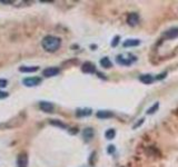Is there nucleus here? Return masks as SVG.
<instances>
[{
  "label": "nucleus",
  "mask_w": 178,
  "mask_h": 167,
  "mask_svg": "<svg viewBox=\"0 0 178 167\" xmlns=\"http://www.w3.org/2000/svg\"><path fill=\"white\" fill-rule=\"evenodd\" d=\"M7 85H8V81L6 80V79H0V87H1V88H5Z\"/></svg>",
  "instance_id": "nucleus-20"
},
{
  "label": "nucleus",
  "mask_w": 178,
  "mask_h": 167,
  "mask_svg": "<svg viewBox=\"0 0 178 167\" xmlns=\"http://www.w3.org/2000/svg\"><path fill=\"white\" fill-rule=\"evenodd\" d=\"M60 45H61L60 38L55 36H46L41 41L42 48L48 52H55L56 50H58Z\"/></svg>",
  "instance_id": "nucleus-1"
},
{
  "label": "nucleus",
  "mask_w": 178,
  "mask_h": 167,
  "mask_svg": "<svg viewBox=\"0 0 178 167\" xmlns=\"http://www.w3.org/2000/svg\"><path fill=\"white\" fill-rule=\"evenodd\" d=\"M81 70H83V73H85V74H93V73H95L96 67H95V65H94V64L87 61V63H85L83 65V67H81Z\"/></svg>",
  "instance_id": "nucleus-6"
},
{
  "label": "nucleus",
  "mask_w": 178,
  "mask_h": 167,
  "mask_svg": "<svg viewBox=\"0 0 178 167\" xmlns=\"http://www.w3.org/2000/svg\"><path fill=\"white\" fill-rule=\"evenodd\" d=\"M139 79L142 83L146 84V85H149V84H152L154 81V77L152 75H142L139 77Z\"/></svg>",
  "instance_id": "nucleus-12"
},
{
  "label": "nucleus",
  "mask_w": 178,
  "mask_h": 167,
  "mask_svg": "<svg viewBox=\"0 0 178 167\" xmlns=\"http://www.w3.org/2000/svg\"><path fill=\"white\" fill-rule=\"evenodd\" d=\"M8 93H5V92H0V99H3V98H7L8 97Z\"/></svg>",
  "instance_id": "nucleus-21"
},
{
  "label": "nucleus",
  "mask_w": 178,
  "mask_h": 167,
  "mask_svg": "<svg viewBox=\"0 0 178 167\" xmlns=\"http://www.w3.org/2000/svg\"><path fill=\"white\" fill-rule=\"evenodd\" d=\"M158 106H159V104H158V103H156L155 106H152V108H149V109L147 110V112H148V114H152V112H155L156 110H157Z\"/></svg>",
  "instance_id": "nucleus-18"
},
{
  "label": "nucleus",
  "mask_w": 178,
  "mask_h": 167,
  "mask_svg": "<svg viewBox=\"0 0 178 167\" xmlns=\"http://www.w3.org/2000/svg\"><path fill=\"white\" fill-rule=\"evenodd\" d=\"M0 2H2V3H12V1H8V0H1Z\"/></svg>",
  "instance_id": "nucleus-24"
},
{
  "label": "nucleus",
  "mask_w": 178,
  "mask_h": 167,
  "mask_svg": "<svg viewBox=\"0 0 178 167\" xmlns=\"http://www.w3.org/2000/svg\"><path fill=\"white\" fill-rule=\"evenodd\" d=\"M115 135H116V131L114 129H108V131L105 133V136H106L107 139H114Z\"/></svg>",
  "instance_id": "nucleus-17"
},
{
  "label": "nucleus",
  "mask_w": 178,
  "mask_h": 167,
  "mask_svg": "<svg viewBox=\"0 0 178 167\" xmlns=\"http://www.w3.org/2000/svg\"><path fill=\"white\" fill-rule=\"evenodd\" d=\"M50 124H52V125H56V126H59V127H61V128H66V127H67V126L65 125V124L60 123V122H55V120H51V122H50Z\"/></svg>",
  "instance_id": "nucleus-19"
},
{
  "label": "nucleus",
  "mask_w": 178,
  "mask_h": 167,
  "mask_svg": "<svg viewBox=\"0 0 178 167\" xmlns=\"http://www.w3.org/2000/svg\"><path fill=\"white\" fill-rule=\"evenodd\" d=\"M38 69H39V67H37V66H31V67L21 66V67L19 68L20 73H35V71H37Z\"/></svg>",
  "instance_id": "nucleus-10"
},
{
  "label": "nucleus",
  "mask_w": 178,
  "mask_h": 167,
  "mask_svg": "<svg viewBox=\"0 0 178 167\" xmlns=\"http://www.w3.org/2000/svg\"><path fill=\"white\" fill-rule=\"evenodd\" d=\"M100 65H101V67H103V68H110L111 66H113V64H111V61L109 60V58L103 57V59L100 60Z\"/></svg>",
  "instance_id": "nucleus-15"
},
{
  "label": "nucleus",
  "mask_w": 178,
  "mask_h": 167,
  "mask_svg": "<svg viewBox=\"0 0 178 167\" xmlns=\"http://www.w3.org/2000/svg\"><path fill=\"white\" fill-rule=\"evenodd\" d=\"M17 165L18 167H27L28 166V156L26 154H20L17 158Z\"/></svg>",
  "instance_id": "nucleus-7"
},
{
  "label": "nucleus",
  "mask_w": 178,
  "mask_h": 167,
  "mask_svg": "<svg viewBox=\"0 0 178 167\" xmlns=\"http://www.w3.org/2000/svg\"><path fill=\"white\" fill-rule=\"evenodd\" d=\"M138 45H139V40L128 39L124 42V47H134V46H138Z\"/></svg>",
  "instance_id": "nucleus-13"
},
{
  "label": "nucleus",
  "mask_w": 178,
  "mask_h": 167,
  "mask_svg": "<svg viewBox=\"0 0 178 167\" xmlns=\"http://www.w3.org/2000/svg\"><path fill=\"white\" fill-rule=\"evenodd\" d=\"M118 41H119V37H115V38H114V41H113L111 46H113V47H115V46H116L117 42H118Z\"/></svg>",
  "instance_id": "nucleus-22"
},
{
  "label": "nucleus",
  "mask_w": 178,
  "mask_h": 167,
  "mask_svg": "<svg viewBox=\"0 0 178 167\" xmlns=\"http://www.w3.org/2000/svg\"><path fill=\"white\" fill-rule=\"evenodd\" d=\"M165 76H166V73H164L163 75H159V76H158L157 78H158V79H160V78H164V77H165Z\"/></svg>",
  "instance_id": "nucleus-25"
},
{
  "label": "nucleus",
  "mask_w": 178,
  "mask_h": 167,
  "mask_svg": "<svg viewBox=\"0 0 178 167\" xmlns=\"http://www.w3.org/2000/svg\"><path fill=\"white\" fill-rule=\"evenodd\" d=\"M39 108L45 112H54V105L51 103H48V102H41L39 104Z\"/></svg>",
  "instance_id": "nucleus-5"
},
{
  "label": "nucleus",
  "mask_w": 178,
  "mask_h": 167,
  "mask_svg": "<svg viewBox=\"0 0 178 167\" xmlns=\"http://www.w3.org/2000/svg\"><path fill=\"white\" fill-rule=\"evenodd\" d=\"M40 83H41V79L39 77H29V78H25L22 80V84L27 87H35Z\"/></svg>",
  "instance_id": "nucleus-2"
},
{
  "label": "nucleus",
  "mask_w": 178,
  "mask_h": 167,
  "mask_svg": "<svg viewBox=\"0 0 178 167\" xmlns=\"http://www.w3.org/2000/svg\"><path fill=\"white\" fill-rule=\"evenodd\" d=\"M97 117L101 118V119H103V118L113 117V112H105V110H101V112H97Z\"/></svg>",
  "instance_id": "nucleus-14"
},
{
  "label": "nucleus",
  "mask_w": 178,
  "mask_h": 167,
  "mask_svg": "<svg viewBox=\"0 0 178 167\" xmlns=\"http://www.w3.org/2000/svg\"><path fill=\"white\" fill-rule=\"evenodd\" d=\"M83 136H84V138H85L86 141H90V139L94 137V131H93V128H86V129H84Z\"/></svg>",
  "instance_id": "nucleus-11"
},
{
  "label": "nucleus",
  "mask_w": 178,
  "mask_h": 167,
  "mask_svg": "<svg viewBox=\"0 0 178 167\" xmlns=\"http://www.w3.org/2000/svg\"><path fill=\"white\" fill-rule=\"evenodd\" d=\"M77 116H79V117H81V116H89L91 115V109H88V108H86V109H81V110H77Z\"/></svg>",
  "instance_id": "nucleus-16"
},
{
  "label": "nucleus",
  "mask_w": 178,
  "mask_h": 167,
  "mask_svg": "<svg viewBox=\"0 0 178 167\" xmlns=\"http://www.w3.org/2000/svg\"><path fill=\"white\" fill-rule=\"evenodd\" d=\"M58 74H59V68L57 67H49L42 71V75H44L45 77H48V78H49V77H54V76L58 75Z\"/></svg>",
  "instance_id": "nucleus-4"
},
{
  "label": "nucleus",
  "mask_w": 178,
  "mask_h": 167,
  "mask_svg": "<svg viewBox=\"0 0 178 167\" xmlns=\"http://www.w3.org/2000/svg\"><path fill=\"white\" fill-rule=\"evenodd\" d=\"M132 60L135 59H128V58H124L123 56H118L116 58V61L119 64V65H124V66H129L132 63Z\"/></svg>",
  "instance_id": "nucleus-9"
},
{
  "label": "nucleus",
  "mask_w": 178,
  "mask_h": 167,
  "mask_svg": "<svg viewBox=\"0 0 178 167\" xmlns=\"http://www.w3.org/2000/svg\"><path fill=\"white\" fill-rule=\"evenodd\" d=\"M163 37L166 39H175L178 37V28H171L166 30L163 34Z\"/></svg>",
  "instance_id": "nucleus-3"
},
{
  "label": "nucleus",
  "mask_w": 178,
  "mask_h": 167,
  "mask_svg": "<svg viewBox=\"0 0 178 167\" xmlns=\"http://www.w3.org/2000/svg\"><path fill=\"white\" fill-rule=\"evenodd\" d=\"M114 150H115V147L113 146V145L108 147V153H114Z\"/></svg>",
  "instance_id": "nucleus-23"
},
{
  "label": "nucleus",
  "mask_w": 178,
  "mask_h": 167,
  "mask_svg": "<svg viewBox=\"0 0 178 167\" xmlns=\"http://www.w3.org/2000/svg\"><path fill=\"white\" fill-rule=\"evenodd\" d=\"M127 21H128V24L130 26H136L138 24V21H139V16H138V13L136 12H132L128 15V18H127Z\"/></svg>",
  "instance_id": "nucleus-8"
}]
</instances>
